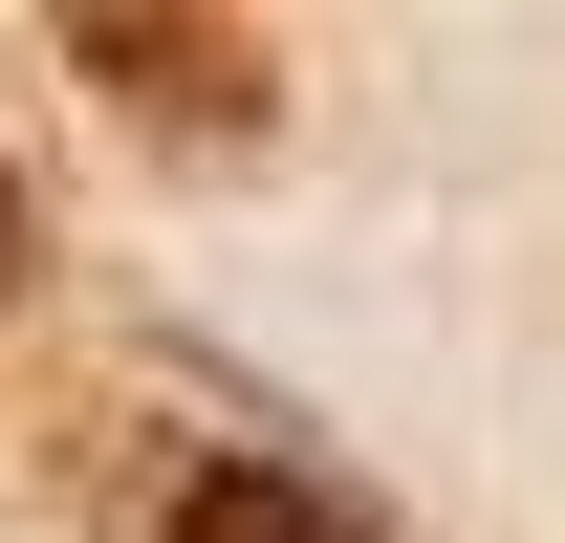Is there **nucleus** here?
<instances>
[{"label":"nucleus","mask_w":565,"mask_h":543,"mask_svg":"<svg viewBox=\"0 0 565 543\" xmlns=\"http://www.w3.org/2000/svg\"><path fill=\"white\" fill-rule=\"evenodd\" d=\"M44 283V196H22V152H0V305Z\"/></svg>","instance_id":"nucleus-3"},{"label":"nucleus","mask_w":565,"mask_h":543,"mask_svg":"<svg viewBox=\"0 0 565 543\" xmlns=\"http://www.w3.org/2000/svg\"><path fill=\"white\" fill-rule=\"evenodd\" d=\"M66 66L109 87L152 152H262V131H282V44H262V22H152V0H87Z\"/></svg>","instance_id":"nucleus-1"},{"label":"nucleus","mask_w":565,"mask_h":543,"mask_svg":"<svg viewBox=\"0 0 565 543\" xmlns=\"http://www.w3.org/2000/svg\"><path fill=\"white\" fill-rule=\"evenodd\" d=\"M152 543H392L370 500H327L305 457H196L174 500H152Z\"/></svg>","instance_id":"nucleus-2"}]
</instances>
